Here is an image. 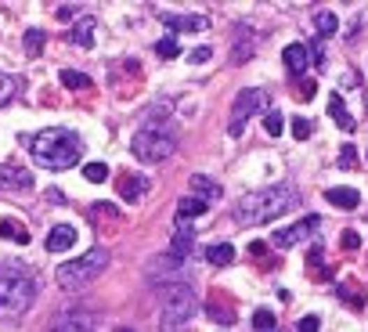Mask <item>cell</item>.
Returning <instances> with one entry per match:
<instances>
[{
  "label": "cell",
  "mask_w": 368,
  "mask_h": 332,
  "mask_svg": "<svg viewBox=\"0 0 368 332\" xmlns=\"http://www.w3.org/2000/svg\"><path fill=\"white\" fill-rule=\"evenodd\" d=\"M296 206H300V192L293 184H271V188H260V192H249L246 199H238L235 220L246 227L271 224L278 217H286L289 210H296Z\"/></svg>",
  "instance_id": "1"
},
{
  "label": "cell",
  "mask_w": 368,
  "mask_h": 332,
  "mask_svg": "<svg viewBox=\"0 0 368 332\" xmlns=\"http://www.w3.org/2000/svg\"><path fill=\"white\" fill-rule=\"evenodd\" d=\"M29 152L43 170H69L83 156V141L65 127H51V130H40L29 141Z\"/></svg>",
  "instance_id": "2"
},
{
  "label": "cell",
  "mask_w": 368,
  "mask_h": 332,
  "mask_svg": "<svg viewBox=\"0 0 368 332\" xmlns=\"http://www.w3.org/2000/svg\"><path fill=\"white\" fill-rule=\"evenodd\" d=\"M36 300V275L29 267L8 264L0 271V318H18L26 315Z\"/></svg>",
  "instance_id": "3"
},
{
  "label": "cell",
  "mask_w": 368,
  "mask_h": 332,
  "mask_svg": "<svg viewBox=\"0 0 368 332\" xmlns=\"http://www.w3.org/2000/svg\"><path fill=\"white\" fill-rule=\"evenodd\" d=\"M173 149H177V134H173V127H166L159 116H152L134 134V141H130V152L141 163H163V159L173 156Z\"/></svg>",
  "instance_id": "4"
},
{
  "label": "cell",
  "mask_w": 368,
  "mask_h": 332,
  "mask_svg": "<svg viewBox=\"0 0 368 332\" xmlns=\"http://www.w3.org/2000/svg\"><path fill=\"white\" fill-rule=\"evenodd\" d=\"M105 267H108V253L98 246V249H91V253H83L76 260H65L54 271V282H58V289H65V293H76V289L91 285Z\"/></svg>",
  "instance_id": "5"
},
{
  "label": "cell",
  "mask_w": 368,
  "mask_h": 332,
  "mask_svg": "<svg viewBox=\"0 0 368 332\" xmlns=\"http://www.w3.org/2000/svg\"><path fill=\"white\" fill-rule=\"evenodd\" d=\"M195 315H199V296L191 285H166L163 289V332H181Z\"/></svg>",
  "instance_id": "6"
},
{
  "label": "cell",
  "mask_w": 368,
  "mask_h": 332,
  "mask_svg": "<svg viewBox=\"0 0 368 332\" xmlns=\"http://www.w3.org/2000/svg\"><path fill=\"white\" fill-rule=\"evenodd\" d=\"M267 91H260V87H246L242 94L235 98V105H231V119H228V134L231 137H242L246 130V123L256 116V112H267Z\"/></svg>",
  "instance_id": "7"
},
{
  "label": "cell",
  "mask_w": 368,
  "mask_h": 332,
  "mask_svg": "<svg viewBox=\"0 0 368 332\" xmlns=\"http://www.w3.org/2000/svg\"><path fill=\"white\" fill-rule=\"evenodd\" d=\"M321 227V217H303V220H296V224H289V227H278V232L271 235V242L278 246V249H289V246H296V242H303V239H311L314 232Z\"/></svg>",
  "instance_id": "8"
},
{
  "label": "cell",
  "mask_w": 368,
  "mask_h": 332,
  "mask_svg": "<svg viewBox=\"0 0 368 332\" xmlns=\"http://www.w3.org/2000/svg\"><path fill=\"white\" fill-rule=\"evenodd\" d=\"M33 174L22 166H0V192H29Z\"/></svg>",
  "instance_id": "9"
},
{
  "label": "cell",
  "mask_w": 368,
  "mask_h": 332,
  "mask_svg": "<svg viewBox=\"0 0 368 332\" xmlns=\"http://www.w3.org/2000/svg\"><path fill=\"white\" fill-rule=\"evenodd\" d=\"M116 192H119V199H126V202H141V199L148 195V177H141V174H119Z\"/></svg>",
  "instance_id": "10"
},
{
  "label": "cell",
  "mask_w": 368,
  "mask_h": 332,
  "mask_svg": "<svg viewBox=\"0 0 368 332\" xmlns=\"http://www.w3.org/2000/svg\"><path fill=\"white\" fill-rule=\"evenodd\" d=\"M181 267H184V257H177L173 249H166V253H159L156 260L145 267V275H148L152 282H159L163 275H173V271H181Z\"/></svg>",
  "instance_id": "11"
},
{
  "label": "cell",
  "mask_w": 368,
  "mask_h": 332,
  "mask_svg": "<svg viewBox=\"0 0 368 332\" xmlns=\"http://www.w3.org/2000/svg\"><path fill=\"white\" fill-rule=\"evenodd\" d=\"M51 332H94V318L87 310H65V315L51 325Z\"/></svg>",
  "instance_id": "12"
},
{
  "label": "cell",
  "mask_w": 368,
  "mask_h": 332,
  "mask_svg": "<svg viewBox=\"0 0 368 332\" xmlns=\"http://www.w3.org/2000/svg\"><path fill=\"white\" fill-rule=\"evenodd\" d=\"M43 246H47V253H65V249L76 246V227L73 224H54L51 235L43 239Z\"/></svg>",
  "instance_id": "13"
},
{
  "label": "cell",
  "mask_w": 368,
  "mask_h": 332,
  "mask_svg": "<svg viewBox=\"0 0 368 332\" xmlns=\"http://www.w3.org/2000/svg\"><path fill=\"white\" fill-rule=\"evenodd\" d=\"M281 61H286V69H289L296 80H303V73H307V66H311L307 44H289V47H286V54H281Z\"/></svg>",
  "instance_id": "14"
},
{
  "label": "cell",
  "mask_w": 368,
  "mask_h": 332,
  "mask_svg": "<svg viewBox=\"0 0 368 332\" xmlns=\"http://www.w3.org/2000/svg\"><path fill=\"white\" fill-rule=\"evenodd\" d=\"M256 54V33H249L246 26H238L235 29V66H246V61Z\"/></svg>",
  "instance_id": "15"
},
{
  "label": "cell",
  "mask_w": 368,
  "mask_h": 332,
  "mask_svg": "<svg viewBox=\"0 0 368 332\" xmlns=\"http://www.w3.org/2000/svg\"><path fill=\"white\" fill-rule=\"evenodd\" d=\"M87 220H91L94 227H101V232H105V227L119 224L123 217H119V210H116L112 202H94V206H87Z\"/></svg>",
  "instance_id": "16"
},
{
  "label": "cell",
  "mask_w": 368,
  "mask_h": 332,
  "mask_svg": "<svg viewBox=\"0 0 368 332\" xmlns=\"http://www.w3.org/2000/svg\"><path fill=\"white\" fill-rule=\"evenodd\" d=\"M166 29H170V36L173 33H199V29H209V18L206 15H170L166 18Z\"/></svg>",
  "instance_id": "17"
},
{
  "label": "cell",
  "mask_w": 368,
  "mask_h": 332,
  "mask_svg": "<svg viewBox=\"0 0 368 332\" xmlns=\"http://www.w3.org/2000/svg\"><path fill=\"white\" fill-rule=\"evenodd\" d=\"M170 249L177 257H191V249H195V227H188V224H177V232H173V239H170Z\"/></svg>",
  "instance_id": "18"
},
{
  "label": "cell",
  "mask_w": 368,
  "mask_h": 332,
  "mask_svg": "<svg viewBox=\"0 0 368 332\" xmlns=\"http://www.w3.org/2000/svg\"><path fill=\"white\" fill-rule=\"evenodd\" d=\"M69 40H73L76 47L91 51V47H94V18H80V22H73V29H69Z\"/></svg>",
  "instance_id": "19"
},
{
  "label": "cell",
  "mask_w": 368,
  "mask_h": 332,
  "mask_svg": "<svg viewBox=\"0 0 368 332\" xmlns=\"http://www.w3.org/2000/svg\"><path fill=\"white\" fill-rule=\"evenodd\" d=\"M336 296L346 303V307H351V310H361L368 300H365V289L358 285V282H339L336 285Z\"/></svg>",
  "instance_id": "20"
},
{
  "label": "cell",
  "mask_w": 368,
  "mask_h": 332,
  "mask_svg": "<svg viewBox=\"0 0 368 332\" xmlns=\"http://www.w3.org/2000/svg\"><path fill=\"white\" fill-rule=\"evenodd\" d=\"M206 210H209V202L195 199V195H184V199L177 202V224H188V220H195V217H203Z\"/></svg>",
  "instance_id": "21"
},
{
  "label": "cell",
  "mask_w": 368,
  "mask_h": 332,
  "mask_svg": "<svg viewBox=\"0 0 368 332\" xmlns=\"http://www.w3.org/2000/svg\"><path fill=\"white\" fill-rule=\"evenodd\" d=\"M0 239H8V242H18V246H29V227L26 224H18V220H11V217H4L0 220Z\"/></svg>",
  "instance_id": "22"
},
{
  "label": "cell",
  "mask_w": 368,
  "mask_h": 332,
  "mask_svg": "<svg viewBox=\"0 0 368 332\" xmlns=\"http://www.w3.org/2000/svg\"><path fill=\"white\" fill-rule=\"evenodd\" d=\"M325 199H329L336 210H358V202H361V195L354 188H329V192H325Z\"/></svg>",
  "instance_id": "23"
},
{
  "label": "cell",
  "mask_w": 368,
  "mask_h": 332,
  "mask_svg": "<svg viewBox=\"0 0 368 332\" xmlns=\"http://www.w3.org/2000/svg\"><path fill=\"white\" fill-rule=\"evenodd\" d=\"M329 112H332V119H336V127H339V130H346V134L354 130V116L346 112V105H343V98H339V94H329Z\"/></svg>",
  "instance_id": "24"
},
{
  "label": "cell",
  "mask_w": 368,
  "mask_h": 332,
  "mask_svg": "<svg viewBox=\"0 0 368 332\" xmlns=\"http://www.w3.org/2000/svg\"><path fill=\"white\" fill-rule=\"evenodd\" d=\"M191 192L199 195L203 202H209V199H221V184L209 181V177H203V174H191Z\"/></svg>",
  "instance_id": "25"
},
{
  "label": "cell",
  "mask_w": 368,
  "mask_h": 332,
  "mask_svg": "<svg viewBox=\"0 0 368 332\" xmlns=\"http://www.w3.org/2000/svg\"><path fill=\"white\" fill-rule=\"evenodd\" d=\"M206 315H209L216 325H235V307H231V303L224 307V303H221V296H213V300L206 303Z\"/></svg>",
  "instance_id": "26"
},
{
  "label": "cell",
  "mask_w": 368,
  "mask_h": 332,
  "mask_svg": "<svg viewBox=\"0 0 368 332\" xmlns=\"http://www.w3.org/2000/svg\"><path fill=\"white\" fill-rule=\"evenodd\" d=\"M206 260H209L213 267H228V264L235 260V246H231V242H216V246H209V249H206Z\"/></svg>",
  "instance_id": "27"
},
{
  "label": "cell",
  "mask_w": 368,
  "mask_h": 332,
  "mask_svg": "<svg viewBox=\"0 0 368 332\" xmlns=\"http://www.w3.org/2000/svg\"><path fill=\"white\" fill-rule=\"evenodd\" d=\"M336 29H339V18L332 11H318L314 15V33L318 36H336Z\"/></svg>",
  "instance_id": "28"
},
{
  "label": "cell",
  "mask_w": 368,
  "mask_h": 332,
  "mask_svg": "<svg viewBox=\"0 0 368 332\" xmlns=\"http://www.w3.org/2000/svg\"><path fill=\"white\" fill-rule=\"evenodd\" d=\"M22 44H26L29 58H36L43 51V44H47V33H43V29H26V40H22Z\"/></svg>",
  "instance_id": "29"
},
{
  "label": "cell",
  "mask_w": 368,
  "mask_h": 332,
  "mask_svg": "<svg viewBox=\"0 0 368 332\" xmlns=\"http://www.w3.org/2000/svg\"><path fill=\"white\" fill-rule=\"evenodd\" d=\"M61 83H65L69 91H83L87 83H91V76H87V73H76V69H61Z\"/></svg>",
  "instance_id": "30"
},
{
  "label": "cell",
  "mask_w": 368,
  "mask_h": 332,
  "mask_svg": "<svg viewBox=\"0 0 368 332\" xmlns=\"http://www.w3.org/2000/svg\"><path fill=\"white\" fill-rule=\"evenodd\" d=\"M274 325H278V322H274V315H271L267 307H260L256 315H253V329H256V332H274Z\"/></svg>",
  "instance_id": "31"
},
{
  "label": "cell",
  "mask_w": 368,
  "mask_h": 332,
  "mask_svg": "<svg viewBox=\"0 0 368 332\" xmlns=\"http://www.w3.org/2000/svg\"><path fill=\"white\" fill-rule=\"evenodd\" d=\"M83 177L91 181V184H101V181H108V166L105 163H87L83 166Z\"/></svg>",
  "instance_id": "32"
},
{
  "label": "cell",
  "mask_w": 368,
  "mask_h": 332,
  "mask_svg": "<svg viewBox=\"0 0 368 332\" xmlns=\"http://www.w3.org/2000/svg\"><path fill=\"white\" fill-rule=\"evenodd\" d=\"M15 91H18V83L8 76V73H0V109H4L8 105V101L15 98Z\"/></svg>",
  "instance_id": "33"
},
{
  "label": "cell",
  "mask_w": 368,
  "mask_h": 332,
  "mask_svg": "<svg viewBox=\"0 0 368 332\" xmlns=\"http://www.w3.org/2000/svg\"><path fill=\"white\" fill-rule=\"evenodd\" d=\"M339 170H358V149L354 144H343L339 149Z\"/></svg>",
  "instance_id": "34"
},
{
  "label": "cell",
  "mask_w": 368,
  "mask_h": 332,
  "mask_svg": "<svg viewBox=\"0 0 368 332\" xmlns=\"http://www.w3.org/2000/svg\"><path fill=\"white\" fill-rule=\"evenodd\" d=\"M156 54H159V58H166V61H170V58H177V54H181L177 40H173V36H163L159 44H156Z\"/></svg>",
  "instance_id": "35"
},
{
  "label": "cell",
  "mask_w": 368,
  "mask_h": 332,
  "mask_svg": "<svg viewBox=\"0 0 368 332\" xmlns=\"http://www.w3.org/2000/svg\"><path fill=\"white\" fill-rule=\"evenodd\" d=\"M311 134H314V123H311V119H300V116H296V119H293V137H296V141H307Z\"/></svg>",
  "instance_id": "36"
},
{
  "label": "cell",
  "mask_w": 368,
  "mask_h": 332,
  "mask_svg": "<svg viewBox=\"0 0 368 332\" xmlns=\"http://www.w3.org/2000/svg\"><path fill=\"white\" fill-rule=\"evenodd\" d=\"M281 127H286V123H281V112H267V116H264V130H267L271 137H278Z\"/></svg>",
  "instance_id": "37"
},
{
  "label": "cell",
  "mask_w": 368,
  "mask_h": 332,
  "mask_svg": "<svg viewBox=\"0 0 368 332\" xmlns=\"http://www.w3.org/2000/svg\"><path fill=\"white\" fill-rule=\"evenodd\" d=\"M339 246L346 249V253H354V249H361V235L358 232H343L339 235Z\"/></svg>",
  "instance_id": "38"
},
{
  "label": "cell",
  "mask_w": 368,
  "mask_h": 332,
  "mask_svg": "<svg viewBox=\"0 0 368 332\" xmlns=\"http://www.w3.org/2000/svg\"><path fill=\"white\" fill-rule=\"evenodd\" d=\"M318 329H321V318H318V315L300 318V325H296V332H318Z\"/></svg>",
  "instance_id": "39"
},
{
  "label": "cell",
  "mask_w": 368,
  "mask_h": 332,
  "mask_svg": "<svg viewBox=\"0 0 368 332\" xmlns=\"http://www.w3.org/2000/svg\"><path fill=\"white\" fill-rule=\"evenodd\" d=\"M321 257H325V253H321V246H314V249H311V257H307L311 275H314V271H318V275H325V271H321Z\"/></svg>",
  "instance_id": "40"
},
{
  "label": "cell",
  "mask_w": 368,
  "mask_h": 332,
  "mask_svg": "<svg viewBox=\"0 0 368 332\" xmlns=\"http://www.w3.org/2000/svg\"><path fill=\"white\" fill-rule=\"evenodd\" d=\"M314 91H318V87H314L311 80H300V87H296V98H300V101H311V98H314Z\"/></svg>",
  "instance_id": "41"
},
{
  "label": "cell",
  "mask_w": 368,
  "mask_h": 332,
  "mask_svg": "<svg viewBox=\"0 0 368 332\" xmlns=\"http://www.w3.org/2000/svg\"><path fill=\"white\" fill-rule=\"evenodd\" d=\"M209 54H213L209 47H195V51L188 54V61H191V66H203V61H209Z\"/></svg>",
  "instance_id": "42"
},
{
  "label": "cell",
  "mask_w": 368,
  "mask_h": 332,
  "mask_svg": "<svg viewBox=\"0 0 368 332\" xmlns=\"http://www.w3.org/2000/svg\"><path fill=\"white\" fill-rule=\"evenodd\" d=\"M47 202H54V206H65L69 199H65V192H61V188H47Z\"/></svg>",
  "instance_id": "43"
},
{
  "label": "cell",
  "mask_w": 368,
  "mask_h": 332,
  "mask_svg": "<svg viewBox=\"0 0 368 332\" xmlns=\"http://www.w3.org/2000/svg\"><path fill=\"white\" fill-rule=\"evenodd\" d=\"M264 253H267V246H264V242H249V257H253V260H256V257H264Z\"/></svg>",
  "instance_id": "44"
},
{
  "label": "cell",
  "mask_w": 368,
  "mask_h": 332,
  "mask_svg": "<svg viewBox=\"0 0 368 332\" xmlns=\"http://www.w3.org/2000/svg\"><path fill=\"white\" fill-rule=\"evenodd\" d=\"M54 15H58V18H61V22H69V18H73V15H76V8H69V4H61V8H58V11H54Z\"/></svg>",
  "instance_id": "45"
},
{
  "label": "cell",
  "mask_w": 368,
  "mask_h": 332,
  "mask_svg": "<svg viewBox=\"0 0 368 332\" xmlns=\"http://www.w3.org/2000/svg\"><path fill=\"white\" fill-rule=\"evenodd\" d=\"M112 332H134V329H126V325H119V329H112Z\"/></svg>",
  "instance_id": "46"
},
{
  "label": "cell",
  "mask_w": 368,
  "mask_h": 332,
  "mask_svg": "<svg viewBox=\"0 0 368 332\" xmlns=\"http://www.w3.org/2000/svg\"><path fill=\"white\" fill-rule=\"evenodd\" d=\"M365 105H368V94H365Z\"/></svg>",
  "instance_id": "47"
}]
</instances>
